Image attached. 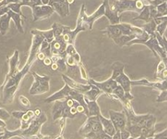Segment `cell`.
<instances>
[{
    "label": "cell",
    "instance_id": "cell-1",
    "mask_svg": "<svg viewBox=\"0 0 167 139\" xmlns=\"http://www.w3.org/2000/svg\"><path fill=\"white\" fill-rule=\"evenodd\" d=\"M32 74L34 77V82H33L30 90H29V93L32 95H36L42 94V93L49 91V76H46V75L41 76L35 72H32Z\"/></svg>",
    "mask_w": 167,
    "mask_h": 139
},
{
    "label": "cell",
    "instance_id": "cell-2",
    "mask_svg": "<svg viewBox=\"0 0 167 139\" xmlns=\"http://www.w3.org/2000/svg\"><path fill=\"white\" fill-rule=\"evenodd\" d=\"M45 120H46L45 114H40L36 119L32 120L29 126L26 129L22 130L20 137H22L23 139H28L36 135L38 131H39L41 124H43Z\"/></svg>",
    "mask_w": 167,
    "mask_h": 139
},
{
    "label": "cell",
    "instance_id": "cell-3",
    "mask_svg": "<svg viewBox=\"0 0 167 139\" xmlns=\"http://www.w3.org/2000/svg\"><path fill=\"white\" fill-rule=\"evenodd\" d=\"M33 21L48 18L54 12L53 8L49 5H40L32 7Z\"/></svg>",
    "mask_w": 167,
    "mask_h": 139
},
{
    "label": "cell",
    "instance_id": "cell-4",
    "mask_svg": "<svg viewBox=\"0 0 167 139\" xmlns=\"http://www.w3.org/2000/svg\"><path fill=\"white\" fill-rule=\"evenodd\" d=\"M12 115L15 118L19 119L21 120V130H24L29 126L32 120L34 118V111L28 110L26 112L23 111H13Z\"/></svg>",
    "mask_w": 167,
    "mask_h": 139
},
{
    "label": "cell",
    "instance_id": "cell-5",
    "mask_svg": "<svg viewBox=\"0 0 167 139\" xmlns=\"http://www.w3.org/2000/svg\"><path fill=\"white\" fill-rule=\"evenodd\" d=\"M53 8L54 12H57L60 17H65L70 13L69 4L65 0H53L48 4Z\"/></svg>",
    "mask_w": 167,
    "mask_h": 139
},
{
    "label": "cell",
    "instance_id": "cell-6",
    "mask_svg": "<svg viewBox=\"0 0 167 139\" xmlns=\"http://www.w3.org/2000/svg\"><path fill=\"white\" fill-rule=\"evenodd\" d=\"M71 88L67 84L63 86V88H62V90H59L58 92L55 93L54 94H53L52 96H50L49 97L46 98L45 100V102L46 103H49V102H52L53 100H57L59 99H64L66 97H70V93Z\"/></svg>",
    "mask_w": 167,
    "mask_h": 139
},
{
    "label": "cell",
    "instance_id": "cell-7",
    "mask_svg": "<svg viewBox=\"0 0 167 139\" xmlns=\"http://www.w3.org/2000/svg\"><path fill=\"white\" fill-rule=\"evenodd\" d=\"M63 76V80L64 81L66 82V84L70 86V88L73 89V90H77V91H81V92H85L87 91V90H90V86H87V85H83L79 83L78 82L74 81L73 80L70 79V77H68L66 75H62Z\"/></svg>",
    "mask_w": 167,
    "mask_h": 139
},
{
    "label": "cell",
    "instance_id": "cell-8",
    "mask_svg": "<svg viewBox=\"0 0 167 139\" xmlns=\"http://www.w3.org/2000/svg\"><path fill=\"white\" fill-rule=\"evenodd\" d=\"M11 21V17L7 13L0 16V33L2 36L5 35L9 29V23Z\"/></svg>",
    "mask_w": 167,
    "mask_h": 139
},
{
    "label": "cell",
    "instance_id": "cell-9",
    "mask_svg": "<svg viewBox=\"0 0 167 139\" xmlns=\"http://www.w3.org/2000/svg\"><path fill=\"white\" fill-rule=\"evenodd\" d=\"M6 13L11 17V19H12V20H13L14 23H15V26H16L17 29L19 30V32H21V33H24V29H23V27H22V17L19 14L13 12V11H12L11 9H9V10L7 11Z\"/></svg>",
    "mask_w": 167,
    "mask_h": 139
},
{
    "label": "cell",
    "instance_id": "cell-10",
    "mask_svg": "<svg viewBox=\"0 0 167 139\" xmlns=\"http://www.w3.org/2000/svg\"><path fill=\"white\" fill-rule=\"evenodd\" d=\"M22 130L20 128L15 130V131H9L6 128L3 129V132L0 135V139H9L10 137L19 136L20 137Z\"/></svg>",
    "mask_w": 167,
    "mask_h": 139
},
{
    "label": "cell",
    "instance_id": "cell-11",
    "mask_svg": "<svg viewBox=\"0 0 167 139\" xmlns=\"http://www.w3.org/2000/svg\"><path fill=\"white\" fill-rule=\"evenodd\" d=\"M37 32L40 33L41 35H43L44 39L47 41L48 42L51 43L53 40H54V36H53V29H50V30H46V31H41L39 29H36Z\"/></svg>",
    "mask_w": 167,
    "mask_h": 139
},
{
    "label": "cell",
    "instance_id": "cell-12",
    "mask_svg": "<svg viewBox=\"0 0 167 139\" xmlns=\"http://www.w3.org/2000/svg\"><path fill=\"white\" fill-rule=\"evenodd\" d=\"M8 7L9 8V9H11L13 12H16V13L19 14L23 18V19H26V16L22 14V11H21V7H22V5L19 2H13V3H9L8 4Z\"/></svg>",
    "mask_w": 167,
    "mask_h": 139
},
{
    "label": "cell",
    "instance_id": "cell-13",
    "mask_svg": "<svg viewBox=\"0 0 167 139\" xmlns=\"http://www.w3.org/2000/svg\"><path fill=\"white\" fill-rule=\"evenodd\" d=\"M10 117H11V114H9V112L7 111L6 110H5L4 108L0 107V119L5 120L10 118Z\"/></svg>",
    "mask_w": 167,
    "mask_h": 139
},
{
    "label": "cell",
    "instance_id": "cell-14",
    "mask_svg": "<svg viewBox=\"0 0 167 139\" xmlns=\"http://www.w3.org/2000/svg\"><path fill=\"white\" fill-rule=\"evenodd\" d=\"M19 100L21 103V104H22V106H24V107H30L31 105L30 102H29V100H28L27 97H26L25 96H23V95H20V96H19Z\"/></svg>",
    "mask_w": 167,
    "mask_h": 139
},
{
    "label": "cell",
    "instance_id": "cell-15",
    "mask_svg": "<svg viewBox=\"0 0 167 139\" xmlns=\"http://www.w3.org/2000/svg\"><path fill=\"white\" fill-rule=\"evenodd\" d=\"M5 127H6V124H5V121L2 119H0V128H2L3 130L4 128H5Z\"/></svg>",
    "mask_w": 167,
    "mask_h": 139
},
{
    "label": "cell",
    "instance_id": "cell-16",
    "mask_svg": "<svg viewBox=\"0 0 167 139\" xmlns=\"http://www.w3.org/2000/svg\"><path fill=\"white\" fill-rule=\"evenodd\" d=\"M34 114H35V115L36 116V117L39 116L41 114H40V110H39V109H36V110L34 111Z\"/></svg>",
    "mask_w": 167,
    "mask_h": 139
},
{
    "label": "cell",
    "instance_id": "cell-17",
    "mask_svg": "<svg viewBox=\"0 0 167 139\" xmlns=\"http://www.w3.org/2000/svg\"><path fill=\"white\" fill-rule=\"evenodd\" d=\"M49 0H41V2L43 5H48L49 4Z\"/></svg>",
    "mask_w": 167,
    "mask_h": 139
},
{
    "label": "cell",
    "instance_id": "cell-18",
    "mask_svg": "<svg viewBox=\"0 0 167 139\" xmlns=\"http://www.w3.org/2000/svg\"><path fill=\"white\" fill-rule=\"evenodd\" d=\"M65 1H66V2H67L68 4H72V3H73V2H74L75 0H65Z\"/></svg>",
    "mask_w": 167,
    "mask_h": 139
},
{
    "label": "cell",
    "instance_id": "cell-19",
    "mask_svg": "<svg viewBox=\"0 0 167 139\" xmlns=\"http://www.w3.org/2000/svg\"><path fill=\"white\" fill-rule=\"evenodd\" d=\"M167 75V70H165V72H164V76H166Z\"/></svg>",
    "mask_w": 167,
    "mask_h": 139
}]
</instances>
